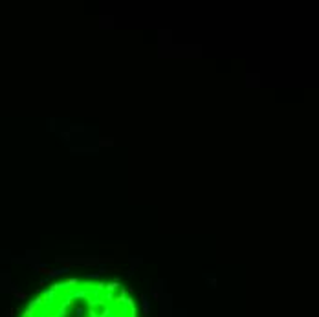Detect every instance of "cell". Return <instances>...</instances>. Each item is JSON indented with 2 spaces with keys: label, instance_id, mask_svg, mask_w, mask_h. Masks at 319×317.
Segmentation results:
<instances>
[{
  "label": "cell",
  "instance_id": "6da1fadb",
  "mask_svg": "<svg viewBox=\"0 0 319 317\" xmlns=\"http://www.w3.org/2000/svg\"><path fill=\"white\" fill-rule=\"evenodd\" d=\"M118 286H119L118 282H110V284H106V290H108V291H112V290H116Z\"/></svg>",
  "mask_w": 319,
  "mask_h": 317
}]
</instances>
